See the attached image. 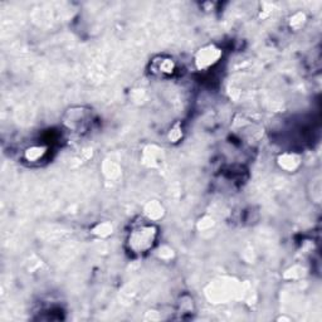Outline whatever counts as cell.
Segmentation results:
<instances>
[{
	"instance_id": "6da1fadb",
	"label": "cell",
	"mask_w": 322,
	"mask_h": 322,
	"mask_svg": "<svg viewBox=\"0 0 322 322\" xmlns=\"http://www.w3.org/2000/svg\"><path fill=\"white\" fill-rule=\"evenodd\" d=\"M159 236L155 224L142 223L130 232L127 237V247L134 254H143L152 249Z\"/></svg>"
},
{
	"instance_id": "7a4b0ae2",
	"label": "cell",
	"mask_w": 322,
	"mask_h": 322,
	"mask_svg": "<svg viewBox=\"0 0 322 322\" xmlns=\"http://www.w3.org/2000/svg\"><path fill=\"white\" fill-rule=\"evenodd\" d=\"M221 56H223V51H221L218 45H205V47L200 48L199 51L195 53V67H197L198 69H200V71H205V69H209L210 67L215 66V64L221 60Z\"/></svg>"
},
{
	"instance_id": "3957f363",
	"label": "cell",
	"mask_w": 322,
	"mask_h": 322,
	"mask_svg": "<svg viewBox=\"0 0 322 322\" xmlns=\"http://www.w3.org/2000/svg\"><path fill=\"white\" fill-rule=\"evenodd\" d=\"M91 112L83 107H76L68 111L64 117V125L76 132L84 131L91 121Z\"/></svg>"
},
{
	"instance_id": "277c9868",
	"label": "cell",
	"mask_w": 322,
	"mask_h": 322,
	"mask_svg": "<svg viewBox=\"0 0 322 322\" xmlns=\"http://www.w3.org/2000/svg\"><path fill=\"white\" fill-rule=\"evenodd\" d=\"M277 164L286 173H295L301 166L302 159L296 152H283L277 158Z\"/></svg>"
},
{
	"instance_id": "5b68a950",
	"label": "cell",
	"mask_w": 322,
	"mask_h": 322,
	"mask_svg": "<svg viewBox=\"0 0 322 322\" xmlns=\"http://www.w3.org/2000/svg\"><path fill=\"white\" fill-rule=\"evenodd\" d=\"M48 147L44 145H33V146H29L28 149L24 150V160L30 162V164H34V162H38V161L43 160L44 156L47 155Z\"/></svg>"
},
{
	"instance_id": "8992f818",
	"label": "cell",
	"mask_w": 322,
	"mask_h": 322,
	"mask_svg": "<svg viewBox=\"0 0 322 322\" xmlns=\"http://www.w3.org/2000/svg\"><path fill=\"white\" fill-rule=\"evenodd\" d=\"M154 69L161 76L173 75L175 71V63L170 58H162V60L154 63Z\"/></svg>"
},
{
	"instance_id": "52a82bcc",
	"label": "cell",
	"mask_w": 322,
	"mask_h": 322,
	"mask_svg": "<svg viewBox=\"0 0 322 322\" xmlns=\"http://www.w3.org/2000/svg\"><path fill=\"white\" fill-rule=\"evenodd\" d=\"M312 203L320 204L321 203V178L316 176L311 180V188L308 190Z\"/></svg>"
},
{
	"instance_id": "ba28073f",
	"label": "cell",
	"mask_w": 322,
	"mask_h": 322,
	"mask_svg": "<svg viewBox=\"0 0 322 322\" xmlns=\"http://www.w3.org/2000/svg\"><path fill=\"white\" fill-rule=\"evenodd\" d=\"M146 214L149 215L150 219H159L162 215V206L156 201H151L146 208Z\"/></svg>"
},
{
	"instance_id": "9c48e42d",
	"label": "cell",
	"mask_w": 322,
	"mask_h": 322,
	"mask_svg": "<svg viewBox=\"0 0 322 322\" xmlns=\"http://www.w3.org/2000/svg\"><path fill=\"white\" fill-rule=\"evenodd\" d=\"M193 300L190 296H184L181 297V301L179 302V311L180 313H190L193 311Z\"/></svg>"
},
{
	"instance_id": "30bf717a",
	"label": "cell",
	"mask_w": 322,
	"mask_h": 322,
	"mask_svg": "<svg viewBox=\"0 0 322 322\" xmlns=\"http://www.w3.org/2000/svg\"><path fill=\"white\" fill-rule=\"evenodd\" d=\"M304 21H306V18H304L303 13H297V14H295L292 18H291L289 23H291V27L299 29V28L302 27V24H303Z\"/></svg>"
},
{
	"instance_id": "8fae6325",
	"label": "cell",
	"mask_w": 322,
	"mask_h": 322,
	"mask_svg": "<svg viewBox=\"0 0 322 322\" xmlns=\"http://www.w3.org/2000/svg\"><path fill=\"white\" fill-rule=\"evenodd\" d=\"M182 136V131L181 127L179 125H175L169 132V140L173 141V142H176V141H179Z\"/></svg>"
}]
</instances>
